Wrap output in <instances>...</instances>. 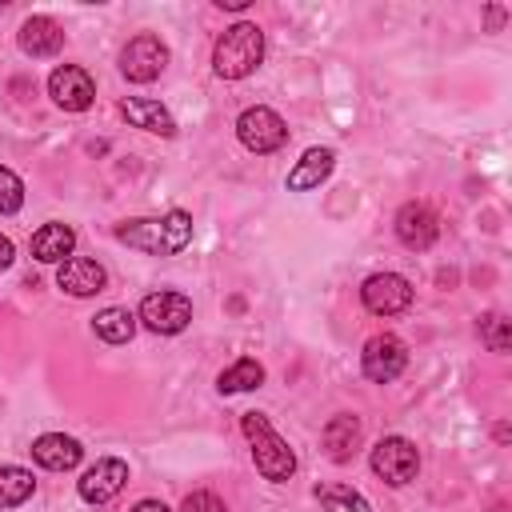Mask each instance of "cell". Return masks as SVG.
Wrapping results in <instances>:
<instances>
[{
    "mask_svg": "<svg viewBox=\"0 0 512 512\" xmlns=\"http://www.w3.org/2000/svg\"><path fill=\"white\" fill-rule=\"evenodd\" d=\"M316 500L324 512H372V504L352 484H316Z\"/></svg>",
    "mask_w": 512,
    "mask_h": 512,
    "instance_id": "23",
    "label": "cell"
},
{
    "mask_svg": "<svg viewBox=\"0 0 512 512\" xmlns=\"http://www.w3.org/2000/svg\"><path fill=\"white\" fill-rule=\"evenodd\" d=\"M392 228H396V240H400L404 248L424 252V248H432L436 236H440V216H436L424 200H408V204L396 212Z\"/></svg>",
    "mask_w": 512,
    "mask_h": 512,
    "instance_id": "12",
    "label": "cell"
},
{
    "mask_svg": "<svg viewBox=\"0 0 512 512\" xmlns=\"http://www.w3.org/2000/svg\"><path fill=\"white\" fill-rule=\"evenodd\" d=\"M240 432L248 436V444H252V464H256V472H260L264 480H272V484L292 480V472H296V452H292L288 440L272 428V420H268L264 412H244V416H240Z\"/></svg>",
    "mask_w": 512,
    "mask_h": 512,
    "instance_id": "3",
    "label": "cell"
},
{
    "mask_svg": "<svg viewBox=\"0 0 512 512\" xmlns=\"http://www.w3.org/2000/svg\"><path fill=\"white\" fill-rule=\"evenodd\" d=\"M252 0H216V8H228V12H244Z\"/></svg>",
    "mask_w": 512,
    "mask_h": 512,
    "instance_id": "29",
    "label": "cell"
},
{
    "mask_svg": "<svg viewBox=\"0 0 512 512\" xmlns=\"http://www.w3.org/2000/svg\"><path fill=\"white\" fill-rule=\"evenodd\" d=\"M16 40H20V52H24V56H56V52L64 48V28H60L52 16L36 12V16H28V20L20 24Z\"/></svg>",
    "mask_w": 512,
    "mask_h": 512,
    "instance_id": "15",
    "label": "cell"
},
{
    "mask_svg": "<svg viewBox=\"0 0 512 512\" xmlns=\"http://www.w3.org/2000/svg\"><path fill=\"white\" fill-rule=\"evenodd\" d=\"M104 284H108L104 264H96L88 256H68L56 268V288H64L68 296H96V292H104Z\"/></svg>",
    "mask_w": 512,
    "mask_h": 512,
    "instance_id": "14",
    "label": "cell"
},
{
    "mask_svg": "<svg viewBox=\"0 0 512 512\" xmlns=\"http://www.w3.org/2000/svg\"><path fill=\"white\" fill-rule=\"evenodd\" d=\"M260 384H264V364H260V360H252V356H240L236 364H228V368L216 376V388H220L224 396L252 392V388H260Z\"/></svg>",
    "mask_w": 512,
    "mask_h": 512,
    "instance_id": "20",
    "label": "cell"
},
{
    "mask_svg": "<svg viewBox=\"0 0 512 512\" xmlns=\"http://www.w3.org/2000/svg\"><path fill=\"white\" fill-rule=\"evenodd\" d=\"M72 248H76L72 224L52 220V224H44L40 232H32V256H36L40 264H64V260L72 256Z\"/></svg>",
    "mask_w": 512,
    "mask_h": 512,
    "instance_id": "19",
    "label": "cell"
},
{
    "mask_svg": "<svg viewBox=\"0 0 512 512\" xmlns=\"http://www.w3.org/2000/svg\"><path fill=\"white\" fill-rule=\"evenodd\" d=\"M164 68H168V44L160 36H152V32L132 36L124 44V52H120V72L132 84H152Z\"/></svg>",
    "mask_w": 512,
    "mask_h": 512,
    "instance_id": "7",
    "label": "cell"
},
{
    "mask_svg": "<svg viewBox=\"0 0 512 512\" xmlns=\"http://www.w3.org/2000/svg\"><path fill=\"white\" fill-rule=\"evenodd\" d=\"M12 260H16V248H12V240H8V236H0V272H4Z\"/></svg>",
    "mask_w": 512,
    "mask_h": 512,
    "instance_id": "27",
    "label": "cell"
},
{
    "mask_svg": "<svg viewBox=\"0 0 512 512\" xmlns=\"http://www.w3.org/2000/svg\"><path fill=\"white\" fill-rule=\"evenodd\" d=\"M92 332H96L104 344H128V340L136 336V316H132L128 308H104V312H96Z\"/></svg>",
    "mask_w": 512,
    "mask_h": 512,
    "instance_id": "21",
    "label": "cell"
},
{
    "mask_svg": "<svg viewBox=\"0 0 512 512\" xmlns=\"http://www.w3.org/2000/svg\"><path fill=\"white\" fill-rule=\"evenodd\" d=\"M24 208V180L0 164V216H12Z\"/></svg>",
    "mask_w": 512,
    "mask_h": 512,
    "instance_id": "25",
    "label": "cell"
},
{
    "mask_svg": "<svg viewBox=\"0 0 512 512\" xmlns=\"http://www.w3.org/2000/svg\"><path fill=\"white\" fill-rule=\"evenodd\" d=\"M332 168H336V152L332 148H308L296 164H292V172H288V192H312V188H320L328 176H332Z\"/></svg>",
    "mask_w": 512,
    "mask_h": 512,
    "instance_id": "18",
    "label": "cell"
},
{
    "mask_svg": "<svg viewBox=\"0 0 512 512\" xmlns=\"http://www.w3.org/2000/svg\"><path fill=\"white\" fill-rule=\"evenodd\" d=\"M264 60V32L260 24L252 20H236L232 28H224L216 36V48H212V68L220 80H244L260 68Z\"/></svg>",
    "mask_w": 512,
    "mask_h": 512,
    "instance_id": "2",
    "label": "cell"
},
{
    "mask_svg": "<svg viewBox=\"0 0 512 512\" xmlns=\"http://www.w3.org/2000/svg\"><path fill=\"white\" fill-rule=\"evenodd\" d=\"M404 364H408V348H404V340L392 336V332L372 336V340L364 344V352H360V372H364L372 384H392V380L404 372Z\"/></svg>",
    "mask_w": 512,
    "mask_h": 512,
    "instance_id": "8",
    "label": "cell"
},
{
    "mask_svg": "<svg viewBox=\"0 0 512 512\" xmlns=\"http://www.w3.org/2000/svg\"><path fill=\"white\" fill-rule=\"evenodd\" d=\"M360 304L372 316H400L412 304V284L400 272H376L360 284Z\"/></svg>",
    "mask_w": 512,
    "mask_h": 512,
    "instance_id": "10",
    "label": "cell"
},
{
    "mask_svg": "<svg viewBox=\"0 0 512 512\" xmlns=\"http://www.w3.org/2000/svg\"><path fill=\"white\" fill-rule=\"evenodd\" d=\"M236 136H240V144H244L248 152L268 156V152L284 148L288 124H284L280 112H272L268 104H256V108H244V112L236 116Z\"/></svg>",
    "mask_w": 512,
    "mask_h": 512,
    "instance_id": "6",
    "label": "cell"
},
{
    "mask_svg": "<svg viewBox=\"0 0 512 512\" xmlns=\"http://www.w3.org/2000/svg\"><path fill=\"white\" fill-rule=\"evenodd\" d=\"M48 96H52V104L64 108V112H84V108H92V100H96V80H92V72L80 68V64H60V68H52V76H48Z\"/></svg>",
    "mask_w": 512,
    "mask_h": 512,
    "instance_id": "9",
    "label": "cell"
},
{
    "mask_svg": "<svg viewBox=\"0 0 512 512\" xmlns=\"http://www.w3.org/2000/svg\"><path fill=\"white\" fill-rule=\"evenodd\" d=\"M132 512H172V508H168V504H160V500H140Z\"/></svg>",
    "mask_w": 512,
    "mask_h": 512,
    "instance_id": "28",
    "label": "cell"
},
{
    "mask_svg": "<svg viewBox=\"0 0 512 512\" xmlns=\"http://www.w3.org/2000/svg\"><path fill=\"white\" fill-rule=\"evenodd\" d=\"M124 484H128V464H124L120 456H100V460L76 480V492H80V500H88V504H108V500H116V496L124 492Z\"/></svg>",
    "mask_w": 512,
    "mask_h": 512,
    "instance_id": "11",
    "label": "cell"
},
{
    "mask_svg": "<svg viewBox=\"0 0 512 512\" xmlns=\"http://www.w3.org/2000/svg\"><path fill=\"white\" fill-rule=\"evenodd\" d=\"M116 240L148 256H176L192 244V216L184 208H172L164 216H136L116 224Z\"/></svg>",
    "mask_w": 512,
    "mask_h": 512,
    "instance_id": "1",
    "label": "cell"
},
{
    "mask_svg": "<svg viewBox=\"0 0 512 512\" xmlns=\"http://www.w3.org/2000/svg\"><path fill=\"white\" fill-rule=\"evenodd\" d=\"M500 20H504V8H488V24H492V28H496V24H500Z\"/></svg>",
    "mask_w": 512,
    "mask_h": 512,
    "instance_id": "30",
    "label": "cell"
},
{
    "mask_svg": "<svg viewBox=\"0 0 512 512\" xmlns=\"http://www.w3.org/2000/svg\"><path fill=\"white\" fill-rule=\"evenodd\" d=\"M180 512H228V508H224V500L216 492H188Z\"/></svg>",
    "mask_w": 512,
    "mask_h": 512,
    "instance_id": "26",
    "label": "cell"
},
{
    "mask_svg": "<svg viewBox=\"0 0 512 512\" xmlns=\"http://www.w3.org/2000/svg\"><path fill=\"white\" fill-rule=\"evenodd\" d=\"M368 464H372V472H376L384 484L404 488V484H412L416 472H420V452H416V444H412L408 436H384V440L372 448Z\"/></svg>",
    "mask_w": 512,
    "mask_h": 512,
    "instance_id": "5",
    "label": "cell"
},
{
    "mask_svg": "<svg viewBox=\"0 0 512 512\" xmlns=\"http://www.w3.org/2000/svg\"><path fill=\"white\" fill-rule=\"evenodd\" d=\"M80 456H84L80 440H72L64 432H44V436L32 440V460L48 472H68V468L80 464Z\"/></svg>",
    "mask_w": 512,
    "mask_h": 512,
    "instance_id": "17",
    "label": "cell"
},
{
    "mask_svg": "<svg viewBox=\"0 0 512 512\" xmlns=\"http://www.w3.org/2000/svg\"><path fill=\"white\" fill-rule=\"evenodd\" d=\"M120 116H124L132 128H144V132H152V136H176V120H172V112H168L160 100L124 96V100H120Z\"/></svg>",
    "mask_w": 512,
    "mask_h": 512,
    "instance_id": "16",
    "label": "cell"
},
{
    "mask_svg": "<svg viewBox=\"0 0 512 512\" xmlns=\"http://www.w3.org/2000/svg\"><path fill=\"white\" fill-rule=\"evenodd\" d=\"M36 492V476L20 464H0V508H16Z\"/></svg>",
    "mask_w": 512,
    "mask_h": 512,
    "instance_id": "22",
    "label": "cell"
},
{
    "mask_svg": "<svg viewBox=\"0 0 512 512\" xmlns=\"http://www.w3.org/2000/svg\"><path fill=\"white\" fill-rule=\"evenodd\" d=\"M136 320H140L148 332H156V336H176V332H184V328L192 324V300H188L184 292H172V288L148 292V296L140 300Z\"/></svg>",
    "mask_w": 512,
    "mask_h": 512,
    "instance_id": "4",
    "label": "cell"
},
{
    "mask_svg": "<svg viewBox=\"0 0 512 512\" xmlns=\"http://www.w3.org/2000/svg\"><path fill=\"white\" fill-rule=\"evenodd\" d=\"M476 328H480V340H484L492 352H508V348H512V328H508V320H504L500 312H484Z\"/></svg>",
    "mask_w": 512,
    "mask_h": 512,
    "instance_id": "24",
    "label": "cell"
},
{
    "mask_svg": "<svg viewBox=\"0 0 512 512\" xmlns=\"http://www.w3.org/2000/svg\"><path fill=\"white\" fill-rule=\"evenodd\" d=\"M508 436H512V432H508V424H496V440H500V444H508Z\"/></svg>",
    "mask_w": 512,
    "mask_h": 512,
    "instance_id": "31",
    "label": "cell"
},
{
    "mask_svg": "<svg viewBox=\"0 0 512 512\" xmlns=\"http://www.w3.org/2000/svg\"><path fill=\"white\" fill-rule=\"evenodd\" d=\"M360 440H364V424H360V416H352V412H336V416L324 424V432H320L324 456H328L332 464H348V460L356 456Z\"/></svg>",
    "mask_w": 512,
    "mask_h": 512,
    "instance_id": "13",
    "label": "cell"
}]
</instances>
